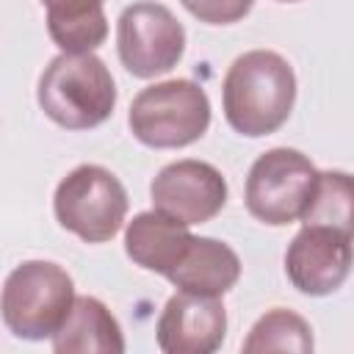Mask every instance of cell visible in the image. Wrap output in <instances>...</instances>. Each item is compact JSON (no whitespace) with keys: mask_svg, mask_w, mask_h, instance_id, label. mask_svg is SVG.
Listing matches in <instances>:
<instances>
[{"mask_svg":"<svg viewBox=\"0 0 354 354\" xmlns=\"http://www.w3.org/2000/svg\"><path fill=\"white\" fill-rule=\"evenodd\" d=\"M296 105V72L274 50H249L238 55L221 83V108L227 124L246 136L263 138L277 133Z\"/></svg>","mask_w":354,"mask_h":354,"instance_id":"obj_1","label":"cell"},{"mask_svg":"<svg viewBox=\"0 0 354 354\" xmlns=\"http://www.w3.org/2000/svg\"><path fill=\"white\" fill-rule=\"evenodd\" d=\"M36 102L53 124L64 130H91L111 119L116 83L100 55L61 53L39 75Z\"/></svg>","mask_w":354,"mask_h":354,"instance_id":"obj_2","label":"cell"},{"mask_svg":"<svg viewBox=\"0 0 354 354\" xmlns=\"http://www.w3.org/2000/svg\"><path fill=\"white\" fill-rule=\"evenodd\" d=\"M75 301L69 271L53 260H25L3 282L0 318L19 340L53 337Z\"/></svg>","mask_w":354,"mask_h":354,"instance_id":"obj_3","label":"cell"},{"mask_svg":"<svg viewBox=\"0 0 354 354\" xmlns=\"http://www.w3.org/2000/svg\"><path fill=\"white\" fill-rule=\"evenodd\" d=\"M127 124L133 138L149 149L188 147L210 127L207 91L188 77L152 83L133 97Z\"/></svg>","mask_w":354,"mask_h":354,"instance_id":"obj_4","label":"cell"},{"mask_svg":"<svg viewBox=\"0 0 354 354\" xmlns=\"http://www.w3.org/2000/svg\"><path fill=\"white\" fill-rule=\"evenodd\" d=\"M127 207L130 199L122 180L100 163L75 166L53 194L55 221L86 243L111 241L124 227Z\"/></svg>","mask_w":354,"mask_h":354,"instance_id":"obj_5","label":"cell"},{"mask_svg":"<svg viewBox=\"0 0 354 354\" xmlns=\"http://www.w3.org/2000/svg\"><path fill=\"white\" fill-rule=\"evenodd\" d=\"M318 183L315 163L290 147H274L263 152L243 188V202L252 218L268 227H288L301 218Z\"/></svg>","mask_w":354,"mask_h":354,"instance_id":"obj_6","label":"cell"},{"mask_svg":"<svg viewBox=\"0 0 354 354\" xmlns=\"http://www.w3.org/2000/svg\"><path fill=\"white\" fill-rule=\"evenodd\" d=\"M116 53L133 77L166 75L185 53V28L163 3H133L116 19Z\"/></svg>","mask_w":354,"mask_h":354,"instance_id":"obj_7","label":"cell"},{"mask_svg":"<svg viewBox=\"0 0 354 354\" xmlns=\"http://www.w3.org/2000/svg\"><path fill=\"white\" fill-rule=\"evenodd\" d=\"M227 180L207 160H171L149 183L152 207L194 227L216 218L227 205Z\"/></svg>","mask_w":354,"mask_h":354,"instance_id":"obj_8","label":"cell"},{"mask_svg":"<svg viewBox=\"0 0 354 354\" xmlns=\"http://www.w3.org/2000/svg\"><path fill=\"white\" fill-rule=\"evenodd\" d=\"M351 274V232L304 224L285 252V277L304 296H329Z\"/></svg>","mask_w":354,"mask_h":354,"instance_id":"obj_9","label":"cell"},{"mask_svg":"<svg viewBox=\"0 0 354 354\" xmlns=\"http://www.w3.org/2000/svg\"><path fill=\"white\" fill-rule=\"evenodd\" d=\"M227 337V310L221 296H199L177 290L166 299L155 340L166 354H213Z\"/></svg>","mask_w":354,"mask_h":354,"instance_id":"obj_10","label":"cell"},{"mask_svg":"<svg viewBox=\"0 0 354 354\" xmlns=\"http://www.w3.org/2000/svg\"><path fill=\"white\" fill-rule=\"evenodd\" d=\"M188 224L160 213V210H144L136 213L124 227V254L144 271L169 277L180 257L185 254L191 243Z\"/></svg>","mask_w":354,"mask_h":354,"instance_id":"obj_11","label":"cell"},{"mask_svg":"<svg viewBox=\"0 0 354 354\" xmlns=\"http://www.w3.org/2000/svg\"><path fill=\"white\" fill-rule=\"evenodd\" d=\"M177 290L199 296H224L241 279V257L218 238L194 235L185 254L166 277Z\"/></svg>","mask_w":354,"mask_h":354,"instance_id":"obj_12","label":"cell"},{"mask_svg":"<svg viewBox=\"0 0 354 354\" xmlns=\"http://www.w3.org/2000/svg\"><path fill=\"white\" fill-rule=\"evenodd\" d=\"M55 354H122L124 335L113 313L97 296H75L64 324L55 329Z\"/></svg>","mask_w":354,"mask_h":354,"instance_id":"obj_13","label":"cell"},{"mask_svg":"<svg viewBox=\"0 0 354 354\" xmlns=\"http://www.w3.org/2000/svg\"><path fill=\"white\" fill-rule=\"evenodd\" d=\"M47 33L61 53H94L108 39L102 0H41Z\"/></svg>","mask_w":354,"mask_h":354,"instance_id":"obj_14","label":"cell"},{"mask_svg":"<svg viewBox=\"0 0 354 354\" xmlns=\"http://www.w3.org/2000/svg\"><path fill=\"white\" fill-rule=\"evenodd\" d=\"M241 348L246 354H266V351L310 354L315 348V340H313V329H310L307 318H301L293 310L274 307L252 324Z\"/></svg>","mask_w":354,"mask_h":354,"instance_id":"obj_15","label":"cell"},{"mask_svg":"<svg viewBox=\"0 0 354 354\" xmlns=\"http://www.w3.org/2000/svg\"><path fill=\"white\" fill-rule=\"evenodd\" d=\"M351 174L332 169V171H318L315 191L310 196L307 210L301 213V224H324V227H337L351 232Z\"/></svg>","mask_w":354,"mask_h":354,"instance_id":"obj_16","label":"cell"},{"mask_svg":"<svg viewBox=\"0 0 354 354\" xmlns=\"http://www.w3.org/2000/svg\"><path fill=\"white\" fill-rule=\"evenodd\" d=\"M180 3L191 17H196L205 25L241 22L254 6V0H180Z\"/></svg>","mask_w":354,"mask_h":354,"instance_id":"obj_17","label":"cell"},{"mask_svg":"<svg viewBox=\"0 0 354 354\" xmlns=\"http://www.w3.org/2000/svg\"><path fill=\"white\" fill-rule=\"evenodd\" d=\"M274 3H299V0H274Z\"/></svg>","mask_w":354,"mask_h":354,"instance_id":"obj_18","label":"cell"}]
</instances>
